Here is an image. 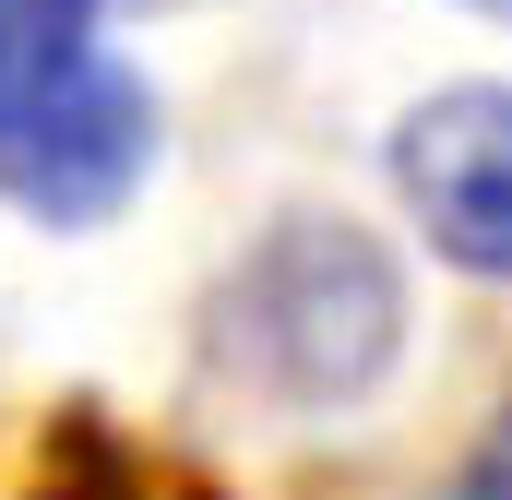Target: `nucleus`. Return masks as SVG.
<instances>
[{"mask_svg": "<svg viewBox=\"0 0 512 500\" xmlns=\"http://www.w3.org/2000/svg\"><path fill=\"white\" fill-rule=\"evenodd\" d=\"M96 60V0H0V131L36 120Z\"/></svg>", "mask_w": 512, "mask_h": 500, "instance_id": "39448f33", "label": "nucleus"}, {"mask_svg": "<svg viewBox=\"0 0 512 500\" xmlns=\"http://www.w3.org/2000/svg\"><path fill=\"white\" fill-rule=\"evenodd\" d=\"M429 500H512V405H501V429H489V441H477V453H465Z\"/></svg>", "mask_w": 512, "mask_h": 500, "instance_id": "423d86ee", "label": "nucleus"}, {"mask_svg": "<svg viewBox=\"0 0 512 500\" xmlns=\"http://www.w3.org/2000/svg\"><path fill=\"white\" fill-rule=\"evenodd\" d=\"M405 346V274L346 215H274L203 298V370L274 417H334Z\"/></svg>", "mask_w": 512, "mask_h": 500, "instance_id": "f257e3e1", "label": "nucleus"}, {"mask_svg": "<svg viewBox=\"0 0 512 500\" xmlns=\"http://www.w3.org/2000/svg\"><path fill=\"white\" fill-rule=\"evenodd\" d=\"M465 12H501V24H512V0H465Z\"/></svg>", "mask_w": 512, "mask_h": 500, "instance_id": "0eeeda50", "label": "nucleus"}, {"mask_svg": "<svg viewBox=\"0 0 512 500\" xmlns=\"http://www.w3.org/2000/svg\"><path fill=\"white\" fill-rule=\"evenodd\" d=\"M143 155H155L143 84L108 72V60H84L36 120L0 131V191L24 215H48V227H96V215H120V191L143 179Z\"/></svg>", "mask_w": 512, "mask_h": 500, "instance_id": "7ed1b4c3", "label": "nucleus"}, {"mask_svg": "<svg viewBox=\"0 0 512 500\" xmlns=\"http://www.w3.org/2000/svg\"><path fill=\"white\" fill-rule=\"evenodd\" d=\"M36 489H48V500H227V489H203L179 453L108 429L96 405H60V429L36 441Z\"/></svg>", "mask_w": 512, "mask_h": 500, "instance_id": "20e7f679", "label": "nucleus"}, {"mask_svg": "<svg viewBox=\"0 0 512 500\" xmlns=\"http://www.w3.org/2000/svg\"><path fill=\"white\" fill-rule=\"evenodd\" d=\"M393 191L441 262L512 286V84H441L393 131Z\"/></svg>", "mask_w": 512, "mask_h": 500, "instance_id": "f03ea898", "label": "nucleus"}]
</instances>
